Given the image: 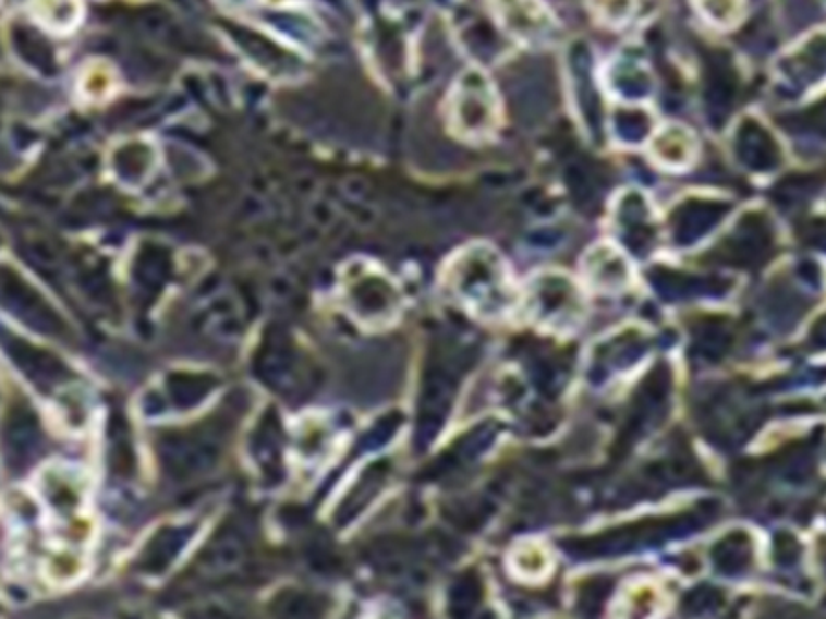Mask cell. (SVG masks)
<instances>
[{
  "instance_id": "cell-3",
  "label": "cell",
  "mask_w": 826,
  "mask_h": 619,
  "mask_svg": "<svg viewBox=\"0 0 826 619\" xmlns=\"http://www.w3.org/2000/svg\"><path fill=\"white\" fill-rule=\"evenodd\" d=\"M452 109L455 112L452 122L463 135L472 138L490 135L496 125L498 107L495 104V94L490 93L489 83L484 82L482 77L474 76L472 90L469 83L460 88L455 107Z\"/></svg>"
},
{
  "instance_id": "cell-2",
  "label": "cell",
  "mask_w": 826,
  "mask_h": 619,
  "mask_svg": "<svg viewBox=\"0 0 826 619\" xmlns=\"http://www.w3.org/2000/svg\"><path fill=\"white\" fill-rule=\"evenodd\" d=\"M531 318L551 331H573L584 318V300L575 283L562 276L536 281L535 294L530 292Z\"/></svg>"
},
{
  "instance_id": "cell-1",
  "label": "cell",
  "mask_w": 826,
  "mask_h": 619,
  "mask_svg": "<svg viewBox=\"0 0 826 619\" xmlns=\"http://www.w3.org/2000/svg\"><path fill=\"white\" fill-rule=\"evenodd\" d=\"M447 286L472 315L495 320L517 302L506 264L489 246H471L455 256L447 270Z\"/></svg>"
},
{
  "instance_id": "cell-4",
  "label": "cell",
  "mask_w": 826,
  "mask_h": 619,
  "mask_svg": "<svg viewBox=\"0 0 826 619\" xmlns=\"http://www.w3.org/2000/svg\"><path fill=\"white\" fill-rule=\"evenodd\" d=\"M503 28L520 41L536 43L551 34V17L540 0H490Z\"/></svg>"
},
{
  "instance_id": "cell-5",
  "label": "cell",
  "mask_w": 826,
  "mask_h": 619,
  "mask_svg": "<svg viewBox=\"0 0 826 619\" xmlns=\"http://www.w3.org/2000/svg\"><path fill=\"white\" fill-rule=\"evenodd\" d=\"M512 562H517L514 572L519 573L520 578L536 581V579L546 578V573H549L551 559H549L546 548L533 543L527 544V546H520L517 549V556L512 557Z\"/></svg>"
}]
</instances>
